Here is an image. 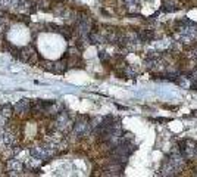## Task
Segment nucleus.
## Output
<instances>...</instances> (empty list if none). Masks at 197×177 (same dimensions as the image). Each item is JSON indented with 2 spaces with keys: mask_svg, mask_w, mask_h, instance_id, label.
<instances>
[{
  "mask_svg": "<svg viewBox=\"0 0 197 177\" xmlns=\"http://www.w3.org/2000/svg\"><path fill=\"white\" fill-rule=\"evenodd\" d=\"M71 118H69V115L66 114V112H60L59 115H57V120H56V127L59 128V130H62V131H65V130H68L69 127H71Z\"/></svg>",
  "mask_w": 197,
  "mask_h": 177,
  "instance_id": "obj_1",
  "label": "nucleus"
},
{
  "mask_svg": "<svg viewBox=\"0 0 197 177\" xmlns=\"http://www.w3.org/2000/svg\"><path fill=\"white\" fill-rule=\"evenodd\" d=\"M74 131L78 136H86L90 133V124L87 121H78L74 124Z\"/></svg>",
  "mask_w": 197,
  "mask_h": 177,
  "instance_id": "obj_2",
  "label": "nucleus"
},
{
  "mask_svg": "<svg viewBox=\"0 0 197 177\" xmlns=\"http://www.w3.org/2000/svg\"><path fill=\"white\" fill-rule=\"evenodd\" d=\"M16 112H27V111H29L31 109V105H29V102L27 100V99H22V100H19L18 102V105L13 108Z\"/></svg>",
  "mask_w": 197,
  "mask_h": 177,
  "instance_id": "obj_3",
  "label": "nucleus"
},
{
  "mask_svg": "<svg viewBox=\"0 0 197 177\" xmlns=\"http://www.w3.org/2000/svg\"><path fill=\"white\" fill-rule=\"evenodd\" d=\"M3 142H5V143H6L8 146L13 148V146L16 145V142H18V140H16V136H15L13 133H9V131H8V133H5V134H3Z\"/></svg>",
  "mask_w": 197,
  "mask_h": 177,
  "instance_id": "obj_4",
  "label": "nucleus"
},
{
  "mask_svg": "<svg viewBox=\"0 0 197 177\" xmlns=\"http://www.w3.org/2000/svg\"><path fill=\"white\" fill-rule=\"evenodd\" d=\"M12 114H13V106L12 105H3V106H0V115H2L3 118H9V117H12Z\"/></svg>",
  "mask_w": 197,
  "mask_h": 177,
  "instance_id": "obj_5",
  "label": "nucleus"
},
{
  "mask_svg": "<svg viewBox=\"0 0 197 177\" xmlns=\"http://www.w3.org/2000/svg\"><path fill=\"white\" fill-rule=\"evenodd\" d=\"M9 167L12 168V171H21V170L24 168V165H22L21 162H18L16 159H12V161L9 162Z\"/></svg>",
  "mask_w": 197,
  "mask_h": 177,
  "instance_id": "obj_6",
  "label": "nucleus"
},
{
  "mask_svg": "<svg viewBox=\"0 0 197 177\" xmlns=\"http://www.w3.org/2000/svg\"><path fill=\"white\" fill-rule=\"evenodd\" d=\"M37 5L40 6L41 9L47 11V9H49V5H50V2H49V0H37Z\"/></svg>",
  "mask_w": 197,
  "mask_h": 177,
  "instance_id": "obj_7",
  "label": "nucleus"
}]
</instances>
